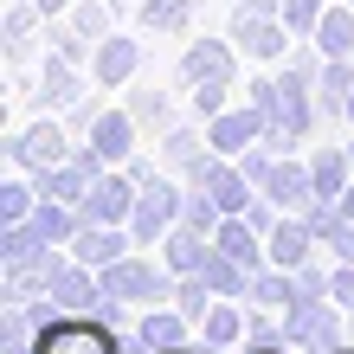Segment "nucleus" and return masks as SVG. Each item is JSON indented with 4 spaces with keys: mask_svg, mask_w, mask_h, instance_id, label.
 <instances>
[{
    "mask_svg": "<svg viewBox=\"0 0 354 354\" xmlns=\"http://www.w3.org/2000/svg\"><path fill=\"white\" fill-rule=\"evenodd\" d=\"M232 46L245 52V65H264V71H277L290 46H297V32L283 26V0H232Z\"/></svg>",
    "mask_w": 354,
    "mask_h": 354,
    "instance_id": "nucleus-1",
    "label": "nucleus"
},
{
    "mask_svg": "<svg viewBox=\"0 0 354 354\" xmlns=\"http://www.w3.org/2000/svg\"><path fill=\"white\" fill-rule=\"evenodd\" d=\"M103 277V297H116L122 309H155V303H174V270L149 258V252H129V258H116V264H103L97 270Z\"/></svg>",
    "mask_w": 354,
    "mask_h": 354,
    "instance_id": "nucleus-2",
    "label": "nucleus"
},
{
    "mask_svg": "<svg viewBox=\"0 0 354 354\" xmlns=\"http://www.w3.org/2000/svg\"><path fill=\"white\" fill-rule=\"evenodd\" d=\"M71 155H77V136H71V122L52 116V110H39L26 129L7 136V161L26 168V174H46V168H58V161H71Z\"/></svg>",
    "mask_w": 354,
    "mask_h": 354,
    "instance_id": "nucleus-3",
    "label": "nucleus"
},
{
    "mask_svg": "<svg viewBox=\"0 0 354 354\" xmlns=\"http://www.w3.org/2000/svg\"><path fill=\"white\" fill-rule=\"evenodd\" d=\"M283 342L297 348V354H335L348 348V309L335 297H322V303H290L283 309Z\"/></svg>",
    "mask_w": 354,
    "mask_h": 354,
    "instance_id": "nucleus-4",
    "label": "nucleus"
},
{
    "mask_svg": "<svg viewBox=\"0 0 354 354\" xmlns=\"http://www.w3.org/2000/svg\"><path fill=\"white\" fill-rule=\"evenodd\" d=\"M180 200H187V180H180V174L155 168L149 180H142V200H136V213H129V232H136L142 252H149V245H161V239L180 225Z\"/></svg>",
    "mask_w": 354,
    "mask_h": 354,
    "instance_id": "nucleus-5",
    "label": "nucleus"
},
{
    "mask_svg": "<svg viewBox=\"0 0 354 354\" xmlns=\"http://www.w3.org/2000/svg\"><path fill=\"white\" fill-rule=\"evenodd\" d=\"M136 142H142V122L129 116V103H110V110L91 122V136L77 142V155L103 174V168H129V161H136Z\"/></svg>",
    "mask_w": 354,
    "mask_h": 354,
    "instance_id": "nucleus-6",
    "label": "nucleus"
},
{
    "mask_svg": "<svg viewBox=\"0 0 354 354\" xmlns=\"http://www.w3.org/2000/svg\"><path fill=\"white\" fill-rule=\"evenodd\" d=\"M239 46L232 32L225 39H187L180 52V91H206V84H239Z\"/></svg>",
    "mask_w": 354,
    "mask_h": 354,
    "instance_id": "nucleus-7",
    "label": "nucleus"
},
{
    "mask_svg": "<svg viewBox=\"0 0 354 354\" xmlns=\"http://www.w3.org/2000/svg\"><path fill=\"white\" fill-rule=\"evenodd\" d=\"M97 91V77L84 71V65H71V58H58V52H46L39 58V91H32V103L39 110H52V116H65V110H77Z\"/></svg>",
    "mask_w": 354,
    "mask_h": 354,
    "instance_id": "nucleus-8",
    "label": "nucleus"
},
{
    "mask_svg": "<svg viewBox=\"0 0 354 354\" xmlns=\"http://www.w3.org/2000/svg\"><path fill=\"white\" fill-rule=\"evenodd\" d=\"M206 155H213V142H206V122L200 116H180V122H168V129L155 136V161L168 174H180V180H194L206 168Z\"/></svg>",
    "mask_w": 354,
    "mask_h": 354,
    "instance_id": "nucleus-9",
    "label": "nucleus"
},
{
    "mask_svg": "<svg viewBox=\"0 0 354 354\" xmlns=\"http://www.w3.org/2000/svg\"><path fill=\"white\" fill-rule=\"evenodd\" d=\"M136 200H142V187H136L129 168H103V174L91 180V194H84V206H77V213L97 219V225H129Z\"/></svg>",
    "mask_w": 354,
    "mask_h": 354,
    "instance_id": "nucleus-10",
    "label": "nucleus"
},
{
    "mask_svg": "<svg viewBox=\"0 0 354 354\" xmlns=\"http://www.w3.org/2000/svg\"><path fill=\"white\" fill-rule=\"evenodd\" d=\"M91 77H97V91H129L136 77H142V39H136V32H110V39H97Z\"/></svg>",
    "mask_w": 354,
    "mask_h": 354,
    "instance_id": "nucleus-11",
    "label": "nucleus"
},
{
    "mask_svg": "<svg viewBox=\"0 0 354 354\" xmlns=\"http://www.w3.org/2000/svg\"><path fill=\"white\" fill-rule=\"evenodd\" d=\"M264 252H270V264H283V270H303V264L316 258V252H328V245L316 239L309 213H283V219L264 232Z\"/></svg>",
    "mask_w": 354,
    "mask_h": 354,
    "instance_id": "nucleus-12",
    "label": "nucleus"
},
{
    "mask_svg": "<svg viewBox=\"0 0 354 354\" xmlns=\"http://www.w3.org/2000/svg\"><path fill=\"white\" fill-rule=\"evenodd\" d=\"M194 316H187V309L180 303H155V309H142V316H136V328H129V335L142 342V354H161V348H187V342H194Z\"/></svg>",
    "mask_w": 354,
    "mask_h": 354,
    "instance_id": "nucleus-13",
    "label": "nucleus"
},
{
    "mask_svg": "<svg viewBox=\"0 0 354 354\" xmlns=\"http://www.w3.org/2000/svg\"><path fill=\"white\" fill-rule=\"evenodd\" d=\"M194 180H200L206 194H213V200L225 206V213H252V200H258V180L245 174L232 155H206V168H200Z\"/></svg>",
    "mask_w": 354,
    "mask_h": 354,
    "instance_id": "nucleus-14",
    "label": "nucleus"
},
{
    "mask_svg": "<svg viewBox=\"0 0 354 354\" xmlns=\"http://www.w3.org/2000/svg\"><path fill=\"white\" fill-rule=\"evenodd\" d=\"M206 142H213V155H245V149H258L264 142V116H258V103H232V110H219L213 122H206Z\"/></svg>",
    "mask_w": 354,
    "mask_h": 354,
    "instance_id": "nucleus-15",
    "label": "nucleus"
},
{
    "mask_svg": "<svg viewBox=\"0 0 354 354\" xmlns=\"http://www.w3.org/2000/svg\"><path fill=\"white\" fill-rule=\"evenodd\" d=\"M65 252H71L77 264L103 270V264H116V258L142 252V245H136V232H129V225H97V219H84V225H77V239L65 245Z\"/></svg>",
    "mask_w": 354,
    "mask_h": 354,
    "instance_id": "nucleus-16",
    "label": "nucleus"
},
{
    "mask_svg": "<svg viewBox=\"0 0 354 354\" xmlns=\"http://www.w3.org/2000/svg\"><path fill=\"white\" fill-rule=\"evenodd\" d=\"M155 258L168 264L174 277H194V270H206V258H213V232H200V225H187V219H180L174 232L155 245Z\"/></svg>",
    "mask_w": 354,
    "mask_h": 354,
    "instance_id": "nucleus-17",
    "label": "nucleus"
},
{
    "mask_svg": "<svg viewBox=\"0 0 354 354\" xmlns=\"http://www.w3.org/2000/svg\"><path fill=\"white\" fill-rule=\"evenodd\" d=\"M309 180H316V200H342L354 180V161L342 142H309Z\"/></svg>",
    "mask_w": 354,
    "mask_h": 354,
    "instance_id": "nucleus-18",
    "label": "nucleus"
},
{
    "mask_svg": "<svg viewBox=\"0 0 354 354\" xmlns=\"http://www.w3.org/2000/svg\"><path fill=\"white\" fill-rule=\"evenodd\" d=\"M200 342L206 348H245V342H252V316H245V303L239 297H219L200 316Z\"/></svg>",
    "mask_w": 354,
    "mask_h": 354,
    "instance_id": "nucleus-19",
    "label": "nucleus"
},
{
    "mask_svg": "<svg viewBox=\"0 0 354 354\" xmlns=\"http://www.w3.org/2000/svg\"><path fill=\"white\" fill-rule=\"evenodd\" d=\"M213 245H219L225 258H239L245 270H264V264H270V252H264V232H258V225L245 219V213H225V225L213 232Z\"/></svg>",
    "mask_w": 354,
    "mask_h": 354,
    "instance_id": "nucleus-20",
    "label": "nucleus"
},
{
    "mask_svg": "<svg viewBox=\"0 0 354 354\" xmlns=\"http://www.w3.org/2000/svg\"><path fill=\"white\" fill-rule=\"evenodd\" d=\"M39 26H46V13H39L32 0H13V7H7V19H0V46H7L13 65H26V58H32Z\"/></svg>",
    "mask_w": 354,
    "mask_h": 354,
    "instance_id": "nucleus-21",
    "label": "nucleus"
},
{
    "mask_svg": "<svg viewBox=\"0 0 354 354\" xmlns=\"http://www.w3.org/2000/svg\"><path fill=\"white\" fill-rule=\"evenodd\" d=\"M322 46V58H354V0H328L322 26L309 32Z\"/></svg>",
    "mask_w": 354,
    "mask_h": 354,
    "instance_id": "nucleus-22",
    "label": "nucleus"
},
{
    "mask_svg": "<svg viewBox=\"0 0 354 354\" xmlns=\"http://www.w3.org/2000/svg\"><path fill=\"white\" fill-rule=\"evenodd\" d=\"M200 0H136V19L149 32H194Z\"/></svg>",
    "mask_w": 354,
    "mask_h": 354,
    "instance_id": "nucleus-23",
    "label": "nucleus"
},
{
    "mask_svg": "<svg viewBox=\"0 0 354 354\" xmlns=\"http://www.w3.org/2000/svg\"><path fill=\"white\" fill-rule=\"evenodd\" d=\"M52 245H46V232H39L32 219H13V225H0V264H39Z\"/></svg>",
    "mask_w": 354,
    "mask_h": 354,
    "instance_id": "nucleus-24",
    "label": "nucleus"
},
{
    "mask_svg": "<svg viewBox=\"0 0 354 354\" xmlns=\"http://www.w3.org/2000/svg\"><path fill=\"white\" fill-rule=\"evenodd\" d=\"M245 303H258V309H290V303H297V270H283V264L252 270V297H245Z\"/></svg>",
    "mask_w": 354,
    "mask_h": 354,
    "instance_id": "nucleus-25",
    "label": "nucleus"
},
{
    "mask_svg": "<svg viewBox=\"0 0 354 354\" xmlns=\"http://www.w3.org/2000/svg\"><path fill=\"white\" fill-rule=\"evenodd\" d=\"M348 91H354V58H328L322 77H316V110L322 116H342L348 110Z\"/></svg>",
    "mask_w": 354,
    "mask_h": 354,
    "instance_id": "nucleus-26",
    "label": "nucleus"
},
{
    "mask_svg": "<svg viewBox=\"0 0 354 354\" xmlns=\"http://www.w3.org/2000/svg\"><path fill=\"white\" fill-rule=\"evenodd\" d=\"M32 225L46 232V245H71L77 225H84V213H77L71 200H39V206H32Z\"/></svg>",
    "mask_w": 354,
    "mask_h": 354,
    "instance_id": "nucleus-27",
    "label": "nucleus"
},
{
    "mask_svg": "<svg viewBox=\"0 0 354 354\" xmlns=\"http://www.w3.org/2000/svg\"><path fill=\"white\" fill-rule=\"evenodd\" d=\"M122 103H129V116L142 122V129H155V136L168 129V122H180V110H174L168 91H136V84H129V91H122Z\"/></svg>",
    "mask_w": 354,
    "mask_h": 354,
    "instance_id": "nucleus-28",
    "label": "nucleus"
},
{
    "mask_svg": "<svg viewBox=\"0 0 354 354\" xmlns=\"http://www.w3.org/2000/svg\"><path fill=\"white\" fill-rule=\"evenodd\" d=\"M46 52H58V58H71V65H84V71H91L97 39H84V32L71 26V19H46Z\"/></svg>",
    "mask_w": 354,
    "mask_h": 354,
    "instance_id": "nucleus-29",
    "label": "nucleus"
},
{
    "mask_svg": "<svg viewBox=\"0 0 354 354\" xmlns=\"http://www.w3.org/2000/svg\"><path fill=\"white\" fill-rule=\"evenodd\" d=\"M116 13H122L116 0H77L65 19H71V26L84 32V39H110V32H116Z\"/></svg>",
    "mask_w": 354,
    "mask_h": 354,
    "instance_id": "nucleus-30",
    "label": "nucleus"
},
{
    "mask_svg": "<svg viewBox=\"0 0 354 354\" xmlns=\"http://www.w3.org/2000/svg\"><path fill=\"white\" fill-rule=\"evenodd\" d=\"M180 219H187V225H200V232H219V225H225V206H219L213 194H206L200 180H187V200H180Z\"/></svg>",
    "mask_w": 354,
    "mask_h": 354,
    "instance_id": "nucleus-31",
    "label": "nucleus"
},
{
    "mask_svg": "<svg viewBox=\"0 0 354 354\" xmlns=\"http://www.w3.org/2000/svg\"><path fill=\"white\" fill-rule=\"evenodd\" d=\"M174 303H180V309H187V316H194V322H200V316H206V309H213V303H219V290H213V283H206V270H194V277H180V283H174Z\"/></svg>",
    "mask_w": 354,
    "mask_h": 354,
    "instance_id": "nucleus-32",
    "label": "nucleus"
},
{
    "mask_svg": "<svg viewBox=\"0 0 354 354\" xmlns=\"http://www.w3.org/2000/svg\"><path fill=\"white\" fill-rule=\"evenodd\" d=\"M232 91H239V84H206V91H187V116L213 122L219 110H232Z\"/></svg>",
    "mask_w": 354,
    "mask_h": 354,
    "instance_id": "nucleus-33",
    "label": "nucleus"
},
{
    "mask_svg": "<svg viewBox=\"0 0 354 354\" xmlns=\"http://www.w3.org/2000/svg\"><path fill=\"white\" fill-rule=\"evenodd\" d=\"M322 13H328V0H283V26L297 32V39H309L322 26Z\"/></svg>",
    "mask_w": 354,
    "mask_h": 354,
    "instance_id": "nucleus-34",
    "label": "nucleus"
},
{
    "mask_svg": "<svg viewBox=\"0 0 354 354\" xmlns=\"http://www.w3.org/2000/svg\"><path fill=\"white\" fill-rule=\"evenodd\" d=\"M103 110H110V103H103V97H97V91H91V97H84V103H77V110H65V122H71V136H77V142H84V136H91V122H97V116H103Z\"/></svg>",
    "mask_w": 354,
    "mask_h": 354,
    "instance_id": "nucleus-35",
    "label": "nucleus"
},
{
    "mask_svg": "<svg viewBox=\"0 0 354 354\" xmlns=\"http://www.w3.org/2000/svg\"><path fill=\"white\" fill-rule=\"evenodd\" d=\"M328 258H342V264H354V219L342 213V225L328 232Z\"/></svg>",
    "mask_w": 354,
    "mask_h": 354,
    "instance_id": "nucleus-36",
    "label": "nucleus"
},
{
    "mask_svg": "<svg viewBox=\"0 0 354 354\" xmlns=\"http://www.w3.org/2000/svg\"><path fill=\"white\" fill-rule=\"evenodd\" d=\"M328 297H335L348 316H354V264H342V258H335V283H328Z\"/></svg>",
    "mask_w": 354,
    "mask_h": 354,
    "instance_id": "nucleus-37",
    "label": "nucleus"
},
{
    "mask_svg": "<svg viewBox=\"0 0 354 354\" xmlns=\"http://www.w3.org/2000/svg\"><path fill=\"white\" fill-rule=\"evenodd\" d=\"M32 7H39V13H46V19H65V13L77 7V0H32Z\"/></svg>",
    "mask_w": 354,
    "mask_h": 354,
    "instance_id": "nucleus-38",
    "label": "nucleus"
},
{
    "mask_svg": "<svg viewBox=\"0 0 354 354\" xmlns=\"http://www.w3.org/2000/svg\"><path fill=\"white\" fill-rule=\"evenodd\" d=\"M245 354H297V348H290V342H252Z\"/></svg>",
    "mask_w": 354,
    "mask_h": 354,
    "instance_id": "nucleus-39",
    "label": "nucleus"
},
{
    "mask_svg": "<svg viewBox=\"0 0 354 354\" xmlns=\"http://www.w3.org/2000/svg\"><path fill=\"white\" fill-rule=\"evenodd\" d=\"M161 354H200V348H194V342H187V348H161ZM206 354H213V348H206Z\"/></svg>",
    "mask_w": 354,
    "mask_h": 354,
    "instance_id": "nucleus-40",
    "label": "nucleus"
},
{
    "mask_svg": "<svg viewBox=\"0 0 354 354\" xmlns=\"http://www.w3.org/2000/svg\"><path fill=\"white\" fill-rule=\"evenodd\" d=\"M342 122H348V129H354V91H348V110H342Z\"/></svg>",
    "mask_w": 354,
    "mask_h": 354,
    "instance_id": "nucleus-41",
    "label": "nucleus"
},
{
    "mask_svg": "<svg viewBox=\"0 0 354 354\" xmlns=\"http://www.w3.org/2000/svg\"><path fill=\"white\" fill-rule=\"evenodd\" d=\"M342 149H348V161H354V136H348V142H342Z\"/></svg>",
    "mask_w": 354,
    "mask_h": 354,
    "instance_id": "nucleus-42",
    "label": "nucleus"
},
{
    "mask_svg": "<svg viewBox=\"0 0 354 354\" xmlns=\"http://www.w3.org/2000/svg\"><path fill=\"white\" fill-rule=\"evenodd\" d=\"M116 7H136V0H116Z\"/></svg>",
    "mask_w": 354,
    "mask_h": 354,
    "instance_id": "nucleus-43",
    "label": "nucleus"
},
{
    "mask_svg": "<svg viewBox=\"0 0 354 354\" xmlns=\"http://www.w3.org/2000/svg\"><path fill=\"white\" fill-rule=\"evenodd\" d=\"M348 335H354V316H348Z\"/></svg>",
    "mask_w": 354,
    "mask_h": 354,
    "instance_id": "nucleus-44",
    "label": "nucleus"
},
{
    "mask_svg": "<svg viewBox=\"0 0 354 354\" xmlns=\"http://www.w3.org/2000/svg\"><path fill=\"white\" fill-rule=\"evenodd\" d=\"M335 354H354V348H335Z\"/></svg>",
    "mask_w": 354,
    "mask_h": 354,
    "instance_id": "nucleus-45",
    "label": "nucleus"
}]
</instances>
